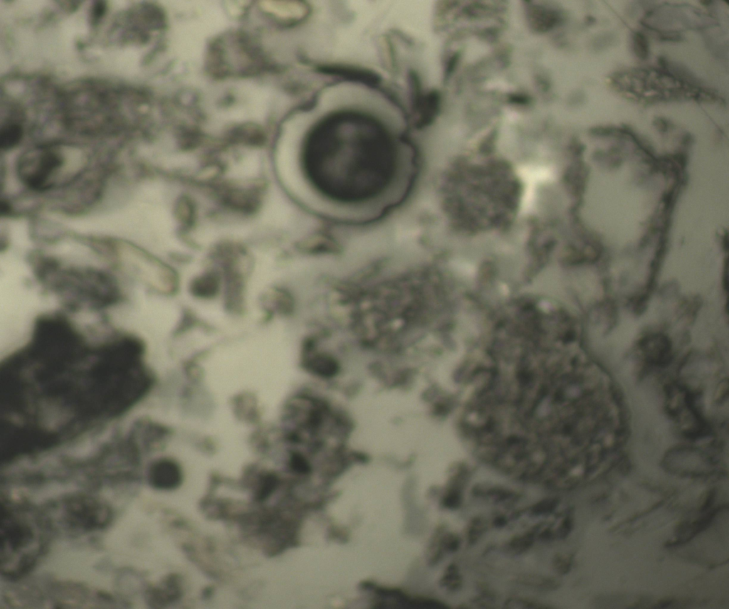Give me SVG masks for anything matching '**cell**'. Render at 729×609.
<instances>
[{"label":"cell","mask_w":729,"mask_h":609,"mask_svg":"<svg viewBox=\"0 0 729 609\" xmlns=\"http://www.w3.org/2000/svg\"><path fill=\"white\" fill-rule=\"evenodd\" d=\"M301 157L312 188L335 206L386 203L406 179L392 133L378 118L357 110H337L318 120L305 137Z\"/></svg>","instance_id":"6da1fadb"},{"label":"cell","mask_w":729,"mask_h":609,"mask_svg":"<svg viewBox=\"0 0 729 609\" xmlns=\"http://www.w3.org/2000/svg\"><path fill=\"white\" fill-rule=\"evenodd\" d=\"M34 270L40 285L72 312L107 309L125 298L118 282L103 271L63 268L46 258H38Z\"/></svg>","instance_id":"7a4b0ae2"},{"label":"cell","mask_w":729,"mask_h":609,"mask_svg":"<svg viewBox=\"0 0 729 609\" xmlns=\"http://www.w3.org/2000/svg\"><path fill=\"white\" fill-rule=\"evenodd\" d=\"M63 164L62 156L52 150L30 153L19 164V176L29 188L43 191L51 187L53 178Z\"/></svg>","instance_id":"3957f363"},{"label":"cell","mask_w":729,"mask_h":609,"mask_svg":"<svg viewBox=\"0 0 729 609\" xmlns=\"http://www.w3.org/2000/svg\"><path fill=\"white\" fill-rule=\"evenodd\" d=\"M315 70L325 75L335 76L372 87L379 85L382 81L381 75L377 73L356 65L338 63L320 64L316 65Z\"/></svg>","instance_id":"277c9868"},{"label":"cell","mask_w":729,"mask_h":609,"mask_svg":"<svg viewBox=\"0 0 729 609\" xmlns=\"http://www.w3.org/2000/svg\"><path fill=\"white\" fill-rule=\"evenodd\" d=\"M150 480L152 484L159 489H172L182 482V475L179 466L172 460H161L150 468Z\"/></svg>","instance_id":"5b68a950"},{"label":"cell","mask_w":729,"mask_h":609,"mask_svg":"<svg viewBox=\"0 0 729 609\" xmlns=\"http://www.w3.org/2000/svg\"><path fill=\"white\" fill-rule=\"evenodd\" d=\"M641 347L648 360L654 364H664L670 360L671 344L664 335L646 337L641 342Z\"/></svg>","instance_id":"8992f818"},{"label":"cell","mask_w":729,"mask_h":609,"mask_svg":"<svg viewBox=\"0 0 729 609\" xmlns=\"http://www.w3.org/2000/svg\"><path fill=\"white\" fill-rule=\"evenodd\" d=\"M23 137V129L16 123H8L0 131V147L9 149L17 145Z\"/></svg>","instance_id":"52a82bcc"},{"label":"cell","mask_w":729,"mask_h":609,"mask_svg":"<svg viewBox=\"0 0 729 609\" xmlns=\"http://www.w3.org/2000/svg\"><path fill=\"white\" fill-rule=\"evenodd\" d=\"M278 479L275 475L268 473L261 477L256 491V499L263 501L267 499L276 489Z\"/></svg>","instance_id":"ba28073f"},{"label":"cell","mask_w":729,"mask_h":609,"mask_svg":"<svg viewBox=\"0 0 729 609\" xmlns=\"http://www.w3.org/2000/svg\"><path fill=\"white\" fill-rule=\"evenodd\" d=\"M633 41L636 55L642 60L646 59L649 55V43L645 36L640 32L635 33Z\"/></svg>","instance_id":"9c48e42d"},{"label":"cell","mask_w":729,"mask_h":609,"mask_svg":"<svg viewBox=\"0 0 729 609\" xmlns=\"http://www.w3.org/2000/svg\"><path fill=\"white\" fill-rule=\"evenodd\" d=\"M106 10V3L105 1H97L95 2L91 10V21L93 22H97L104 15Z\"/></svg>","instance_id":"30bf717a"},{"label":"cell","mask_w":729,"mask_h":609,"mask_svg":"<svg viewBox=\"0 0 729 609\" xmlns=\"http://www.w3.org/2000/svg\"><path fill=\"white\" fill-rule=\"evenodd\" d=\"M658 63H659V65H660V66H661V68H663L664 69H665V68H666V66H667V61H666V58H664V57H662V56H660V57L659 58V59H658Z\"/></svg>","instance_id":"8fae6325"}]
</instances>
